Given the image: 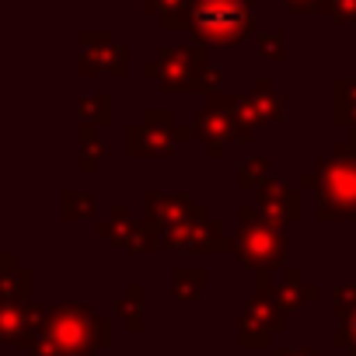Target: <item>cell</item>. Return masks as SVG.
Masks as SVG:
<instances>
[{
	"mask_svg": "<svg viewBox=\"0 0 356 356\" xmlns=\"http://www.w3.org/2000/svg\"><path fill=\"white\" fill-rule=\"evenodd\" d=\"M32 356H95L108 346V321L88 304H46L32 311Z\"/></svg>",
	"mask_w": 356,
	"mask_h": 356,
	"instance_id": "1",
	"label": "cell"
},
{
	"mask_svg": "<svg viewBox=\"0 0 356 356\" xmlns=\"http://www.w3.org/2000/svg\"><path fill=\"white\" fill-rule=\"evenodd\" d=\"M318 193L321 220H356V136L335 143L332 161H325L314 175H304V189Z\"/></svg>",
	"mask_w": 356,
	"mask_h": 356,
	"instance_id": "2",
	"label": "cell"
},
{
	"mask_svg": "<svg viewBox=\"0 0 356 356\" xmlns=\"http://www.w3.org/2000/svg\"><path fill=\"white\" fill-rule=\"evenodd\" d=\"M193 29L210 46H234L252 32V0H196Z\"/></svg>",
	"mask_w": 356,
	"mask_h": 356,
	"instance_id": "3",
	"label": "cell"
},
{
	"mask_svg": "<svg viewBox=\"0 0 356 356\" xmlns=\"http://www.w3.org/2000/svg\"><path fill=\"white\" fill-rule=\"evenodd\" d=\"M241 234H238V255L248 269L255 273H269L280 269L286 262V238L276 224H269L259 207H241Z\"/></svg>",
	"mask_w": 356,
	"mask_h": 356,
	"instance_id": "4",
	"label": "cell"
},
{
	"mask_svg": "<svg viewBox=\"0 0 356 356\" xmlns=\"http://www.w3.org/2000/svg\"><path fill=\"white\" fill-rule=\"evenodd\" d=\"M286 325V307L280 304L276 290L269 286L266 273H259V286L252 293V300L245 304L241 311V321H238V342L248 349L255 346H269L273 335H280Z\"/></svg>",
	"mask_w": 356,
	"mask_h": 356,
	"instance_id": "5",
	"label": "cell"
},
{
	"mask_svg": "<svg viewBox=\"0 0 356 356\" xmlns=\"http://www.w3.org/2000/svg\"><path fill=\"white\" fill-rule=\"evenodd\" d=\"M157 248H178V252H210V255H220V252H231L238 248V238H227L210 217L207 210L178 227H168L164 234H154V252Z\"/></svg>",
	"mask_w": 356,
	"mask_h": 356,
	"instance_id": "6",
	"label": "cell"
},
{
	"mask_svg": "<svg viewBox=\"0 0 356 356\" xmlns=\"http://www.w3.org/2000/svg\"><path fill=\"white\" fill-rule=\"evenodd\" d=\"M178 126L171 112H147L140 126H129L126 150L129 157H168L175 150Z\"/></svg>",
	"mask_w": 356,
	"mask_h": 356,
	"instance_id": "7",
	"label": "cell"
},
{
	"mask_svg": "<svg viewBox=\"0 0 356 356\" xmlns=\"http://www.w3.org/2000/svg\"><path fill=\"white\" fill-rule=\"evenodd\" d=\"M238 95H210V105L196 115V136L207 143V150L217 157L227 140H238V119H234Z\"/></svg>",
	"mask_w": 356,
	"mask_h": 356,
	"instance_id": "8",
	"label": "cell"
},
{
	"mask_svg": "<svg viewBox=\"0 0 356 356\" xmlns=\"http://www.w3.org/2000/svg\"><path fill=\"white\" fill-rule=\"evenodd\" d=\"M150 74H161L157 84L161 91H193L200 74H203V53L196 46H182L175 53H164L161 63H150L147 67Z\"/></svg>",
	"mask_w": 356,
	"mask_h": 356,
	"instance_id": "9",
	"label": "cell"
},
{
	"mask_svg": "<svg viewBox=\"0 0 356 356\" xmlns=\"http://www.w3.org/2000/svg\"><path fill=\"white\" fill-rule=\"evenodd\" d=\"M143 207H147V231H150V238L164 234L168 227H178V224H186V220L203 213V207H193V200H186V196H161V193H147Z\"/></svg>",
	"mask_w": 356,
	"mask_h": 356,
	"instance_id": "10",
	"label": "cell"
},
{
	"mask_svg": "<svg viewBox=\"0 0 356 356\" xmlns=\"http://www.w3.org/2000/svg\"><path fill=\"white\" fill-rule=\"evenodd\" d=\"M255 207H259V213H262L269 224H276V227L300 217V196L283 182V175H280V178H269V182H262V186L255 189Z\"/></svg>",
	"mask_w": 356,
	"mask_h": 356,
	"instance_id": "11",
	"label": "cell"
},
{
	"mask_svg": "<svg viewBox=\"0 0 356 356\" xmlns=\"http://www.w3.org/2000/svg\"><path fill=\"white\" fill-rule=\"evenodd\" d=\"M98 234L108 238L115 248H126V252H154L150 231H143L129 217V207H122V203L112 210V220H98Z\"/></svg>",
	"mask_w": 356,
	"mask_h": 356,
	"instance_id": "12",
	"label": "cell"
},
{
	"mask_svg": "<svg viewBox=\"0 0 356 356\" xmlns=\"http://www.w3.org/2000/svg\"><path fill=\"white\" fill-rule=\"evenodd\" d=\"M32 304H22V300H8L4 297V311H0V339L11 342V346H25L32 342Z\"/></svg>",
	"mask_w": 356,
	"mask_h": 356,
	"instance_id": "13",
	"label": "cell"
},
{
	"mask_svg": "<svg viewBox=\"0 0 356 356\" xmlns=\"http://www.w3.org/2000/svg\"><path fill=\"white\" fill-rule=\"evenodd\" d=\"M88 46V42H84ZM81 74H115V77H122L126 74V49H119V46H108L105 39H102V46L98 49H84V56H81Z\"/></svg>",
	"mask_w": 356,
	"mask_h": 356,
	"instance_id": "14",
	"label": "cell"
},
{
	"mask_svg": "<svg viewBox=\"0 0 356 356\" xmlns=\"http://www.w3.org/2000/svg\"><path fill=\"white\" fill-rule=\"evenodd\" d=\"M273 290H276V297H280V304H283L286 311H300L304 304L318 300V286H311V283L300 276V269H286L283 280H280Z\"/></svg>",
	"mask_w": 356,
	"mask_h": 356,
	"instance_id": "15",
	"label": "cell"
},
{
	"mask_svg": "<svg viewBox=\"0 0 356 356\" xmlns=\"http://www.w3.org/2000/svg\"><path fill=\"white\" fill-rule=\"evenodd\" d=\"M203 286H207V273L203 269H175L171 276V290L182 304H193L203 297Z\"/></svg>",
	"mask_w": 356,
	"mask_h": 356,
	"instance_id": "16",
	"label": "cell"
},
{
	"mask_svg": "<svg viewBox=\"0 0 356 356\" xmlns=\"http://www.w3.org/2000/svg\"><path fill=\"white\" fill-rule=\"evenodd\" d=\"M4 297L8 300H22L32 304V276L25 269H15V255H4Z\"/></svg>",
	"mask_w": 356,
	"mask_h": 356,
	"instance_id": "17",
	"label": "cell"
},
{
	"mask_svg": "<svg viewBox=\"0 0 356 356\" xmlns=\"http://www.w3.org/2000/svg\"><path fill=\"white\" fill-rule=\"evenodd\" d=\"M332 95H335V108H332L335 122L356 129V81H339Z\"/></svg>",
	"mask_w": 356,
	"mask_h": 356,
	"instance_id": "18",
	"label": "cell"
},
{
	"mask_svg": "<svg viewBox=\"0 0 356 356\" xmlns=\"http://www.w3.org/2000/svg\"><path fill=\"white\" fill-rule=\"evenodd\" d=\"M115 314L126 321V328H129V332H143V290H140L136 283L126 290V297L119 300Z\"/></svg>",
	"mask_w": 356,
	"mask_h": 356,
	"instance_id": "19",
	"label": "cell"
},
{
	"mask_svg": "<svg viewBox=\"0 0 356 356\" xmlns=\"http://www.w3.org/2000/svg\"><path fill=\"white\" fill-rule=\"evenodd\" d=\"M248 98H252V108H255V115H259L262 122H276V119H283V98H273L266 81H259L255 91H252Z\"/></svg>",
	"mask_w": 356,
	"mask_h": 356,
	"instance_id": "20",
	"label": "cell"
},
{
	"mask_svg": "<svg viewBox=\"0 0 356 356\" xmlns=\"http://www.w3.org/2000/svg\"><path fill=\"white\" fill-rule=\"evenodd\" d=\"M112 119V102L105 95H91V98H81V126H105Z\"/></svg>",
	"mask_w": 356,
	"mask_h": 356,
	"instance_id": "21",
	"label": "cell"
},
{
	"mask_svg": "<svg viewBox=\"0 0 356 356\" xmlns=\"http://www.w3.org/2000/svg\"><path fill=\"white\" fill-rule=\"evenodd\" d=\"M105 157V143L95 136V126H81V171H95Z\"/></svg>",
	"mask_w": 356,
	"mask_h": 356,
	"instance_id": "22",
	"label": "cell"
},
{
	"mask_svg": "<svg viewBox=\"0 0 356 356\" xmlns=\"http://www.w3.org/2000/svg\"><path fill=\"white\" fill-rule=\"evenodd\" d=\"M266 171H269V161L266 157H245L238 164V186L241 189H259L266 182V178H262Z\"/></svg>",
	"mask_w": 356,
	"mask_h": 356,
	"instance_id": "23",
	"label": "cell"
},
{
	"mask_svg": "<svg viewBox=\"0 0 356 356\" xmlns=\"http://www.w3.org/2000/svg\"><path fill=\"white\" fill-rule=\"evenodd\" d=\"M332 342H335L339 349H346L349 356H356V307H353L346 318H339V332L332 335Z\"/></svg>",
	"mask_w": 356,
	"mask_h": 356,
	"instance_id": "24",
	"label": "cell"
},
{
	"mask_svg": "<svg viewBox=\"0 0 356 356\" xmlns=\"http://www.w3.org/2000/svg\"><path fill=\"white\" fill-rule=\"evenodd\" d=\"M67 220H81V217H95V196L91 193H67Z\"/></svg>",
	"mask_w": 356,
	"mask_h": 356,
	"instance_id": "25",
	"label": "cell"
},
{
	"mask_svg": "<svg viewBox=\"0 0 356 356\" xmlns=\"http://www.w3.org/2000/svg\"><path fill=\"white\" fill-rule=\"evenodd\" d=\"M356 307V283H342L332 290V311H335V321L346 318L349 311Z\"/></svg>",
	"mask_w": 356,
	"mask_h": 356,
	"instance_id": "26",
	"label": "cell"
},
{
	"mask_svg": "<svg viewBox=\"0 0 356 356\" xmlns=\"http://www.w3.org/2000/svg\"><path fill=\"white\" fill-rule=\"evenodd\" d=\"M259 56L262 60H283V35H262L259 39Z\"/></svg>",
	"mask_w": 356,
	"mask_h": 356,
	"instance_id": "27",
	"label": "cell"
},
{
	"mask_svg": "<svg viewBox=\"0 0 356 356\" xmlns=\"http://www.w3.org/2000/svg\"><path fill=\"white\" fill-rule=\"evenodd\" d=\"M273 356H318L314 349H273Z\"/></svg>",
	"mask_w": 356,
	"mask_h": 356,
	"instance_id": "28",
	"label": "cell"
},
{
	"mask_svg": "<svg viewBox=\"0 0 356 356\" xmlns=\"http://www.w3.org/2000/svg\"><path fill=\"white\" fill-rule=\"evenodd\" d=\"M286 8H293V11H307V8H311V0H286Z\"/></svg>",
	"mask_w": 356,
	"mask_h": 356,
	"instance_id": "29",
	"label": "cell"
}]
</instances>
